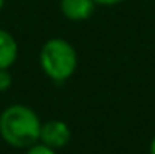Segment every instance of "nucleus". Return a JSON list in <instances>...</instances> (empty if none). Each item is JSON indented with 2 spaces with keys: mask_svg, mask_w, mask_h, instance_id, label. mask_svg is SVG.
Segmentation results:
<instances>
[{
  "mask_svg": "<svg viewBox=\"0 0 155 154\" xmlns=\"http://www.w3.org/2000/svg\"><path fill=\"white\" fill-rule=\"evenodd\" d=\"M3 5H5V0H0V10L3 9Z\"/></svg>",
  "mask_w": 155,
  "mask_h": 154,
  "instance_id": "10",
  "label": "nucleus"
},
{
  "mask_svg": "<svg viewBox=\"0 0 155 154\" xmlns=\"http://www.w3.org/2000/svg\"><path fill=\"white\" fill-rule=\"evenodd\" d=\"M60 9L64 18L71 22H83L94 13L96 3L94 0H61Z\"/></svg>",
  "mask_w": 155,
  "mask_h": 154,
  "instance_id": "4",
  "label": "nucleus"
},
{
  "mask_svg": "<svg viewBox=\"0 0 155 154\" xmlns=\"http://www.w3.org/2000/svg\"><path fill=\"white\" fill-rule=\"evenodd\" d=\"M149 152H150V154H155V136L152 138V141H150V146H149Z\"/></svg>",
  "mask_w": 155,
  "mask_h": 154,
  "instance_id": "9",
  "label": "nucleus"
},
{
  "mask_svg": "<svg viewBox=\"0 0 155 154\" xmlns=\"http://www.w3.org/2000/svg\"><path fill=\"white\" fill-rule=\"evenodd\" d=\"M12 75L7 68H0V93L7 91L10 86H12Z\"/></svg>",
  "mask_w": 155,
  "mask_h": 154,
  "instance_id": "7",
  "label": "nucleus"
},
{
  "mask_svg": "<svg viewBox=\"0 0 155 154\" xmlns=\"http://www.w3.org/2000/svg\"><path fill=\"white\" fill-rule=\"evenodd\" d=\"M41 119L30 106L10 104L0 113V138L8 146L28 149L40 142Z\"/></svg>",
  "mask_w": 155,
  "mask_h": 154,
  "instance_id": "1",
  "label": "nucleus"
},
{
  "mask_svg": "<svg viewBox=\"0 0 155 154\" xmlns=\"http://www.w3.org/2000/svg\"><path fill=\"white\" fill-rule=\"evenodd\" d=\"M43 73L53 81H66L78 68V53L64 38H50L43 43L38 55Z\"/></svg>",
  "mask_w": 155,
  "mask_h": 154,
  "instance_id": "2",
  "label": "nucleus"
},
{
  "mask_svg": "<svg viewBox=\"0 0 155 154\" xmlns=\"http://www.w3.org/2000/svg\"><path fill=\"white\" fill-rule=\"evenodd\" d=\"M71 139V129L61 119H50L46 123H41L40 131V142L50 146L53 149L64 148Z\"/></svg>",
  "mask_w": 155,
  "mask_h": 154,
  "instance_id": "3",
  "label": "nucleus"
},
{
  "mask_svg": "<svg viewBox=\"0 0 155 154\" xmlns=\"http://www.w3.org/2000/svg\"><path fill=\"white\" fill-rule=\"evenodd\" d=\"M25 154H56V149L50 148V146L43 144V142H36V144L30 146Z\"/></svg>",
  "mask_w": 155,
  "mask_h": 154,
  "instance_id": "6",
  "label": "nucleus"
},
{
  "mask_svg": "<svg viewBox=\"0 0 155 154\" xmlns=\"http://www.w3.org/2000/svg\"><path fill=\"white\" fill-rule=\"evenodd\" d=\"M18 56V45L17 40L10 32L0 28V68L8 70L17 61Z\"/></svg>",
  "mask_w": 155,
  "mask_h": 154,
  "instance_id": "5",
  "label": "nucleus"
},
{
  "mask_svg": "<svg viewBox=\"0 0 155 154\" xmlns=\"http://www.w3.org/2000/svg\"><path fill=\"white\" fill-rule=\"evenodd\" d=\"M120 2H124V0H94L96 5H104V7H112V5H117Z\"/></svg>",
  "mask_w": 155,
  "mask_h": 154,
  "instance_id": "8",
  "label": "nucleus"
}]
</instances>
